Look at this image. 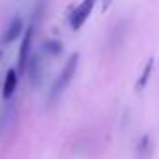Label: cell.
<instances>
[{"mask_svg":"<svg viewBox=\"0 0 159 159\" xmlns=\"http://www.w3.org/2000/svg\"><path fill=\"white\" fill-rule=\"evenodd\" d=\"M25 30H26V26H25L23 17L15 15V17L11 19V23L6 26V30H4V34H2V38H0V45H11L13 41H17V39L25 34Z\"/></svg>","mask_w":159,"mask_h":159,"instance_id":"4","label":"cell"},{"mask_svg":"<svg viewBox=\"0 0 159 159\" xmlns=\"http://www.w3.org/2000/svg\"><path fill=\"white\" fill-rule=\"evenodd\" d=\"M148 152H150V135H142V139L137 144V153L139 157H144Z\"/></svg>","mask_w":159,"mask_h":159,"instance_id":"9","label":"cell"},{"mask_svg":"<svg viewBox=\"0 0 159 159\" xmlns=\"http://www.w3.org/2000/svg\"><path fill=\"white\" fill-rule=\"evenodd\" d=\"M96 2H98V0H83L77 8L71 10V13L67 15V23H69L71 30H81L84 26V23L88 21L90 13L94 11Z\"/></svg>","mask_w":159,"mask_h":159,"instance_id":"2","label":"cell"},{"mask_svg":"<svg viewBox=\"0 0 159 159\" xmlns=\"http://www.w3.org/2000/svg\"><path fill=\"white\" fill-rule=\"evenodd\" d=\"M43 47H45V52L49 56H52V58H58L64 52V43L60 39H47Z\"/></svg>","mask_w":159,"mask_h":159,"instance_id":"8","label":"cell"},{"mask_svg":"<svg viewBox=\"0 0 159 159\" xmlns=\"http://www.w3.org/2000/svg\"><path fill=\"white\" fill-rule=\"evenodd\" d=\"M17 81H19V73L17 69H8L6 75H4V81H2V98L4 99H11L13 94H15V88H17Z\"/></svg>","mask_w":159,"mask_h":159,"instance_id":"6","label":"cell"},{"mask_svg":"<svg viewBox=\"0 0 159 159\" xmlns=\"http://www.w3.org/2000/svg\"><path fill=\"white\" fill-rule=\"evenodd\" d=\"M77 67H79V52H73V54L67 56V60H66V64H64L60 75L54 79V83H52V86H51V92H49V105H52V103L62 96V92L69 86V83L73 81V77H75V73H77Z\"/></svg>","mask_w":159,"mask_h":159,"instance_id":"1","label":"cell"},{"mask_svg":"<svg viewBox=\"0 0 159 159\" xmlns=\"http://www.w3.org/2000/svg\"><path fill=\"white\" fill-rule=\"evenodd\" d=\"M112 2H114V0H101V11L105 13V11L112 6Z\"/></svg>","mask_w":159,"mask_h":159,"instance_id":"10","label":"cell"},{"mask_svg":"<svg viewBox=\"0 0 159 159\" xmlns=\"http://www.w3.org/2000/svg\"><path fill=\"white\" fill-rule=\"evenodd\" d=\"M152 71H153V58H148L146 64H144V67H142V71H140V75H139V79H137V84H135L137 92H142L146 88L150 77H152Z\"/></svg>","mask_w":159,"mask_h":159,"instance_id":"7","label":"cell"},{"mask_svg":"<svg viewBox=\"0 0 159 159\" xmlns=\"http://www.w3.org/2000/svg\"><path fill=\"white\" fill-rule=\"evenodd\" d=\"M34 30L36 26L30 25L26 26L25 34H23V41L19 45V54H17V73L19 77L23 73H26V66H28V60H30V49H32V39H34Z\"/></svg>","mask_w":159,"mask_h":159,"instance_id":"3","label":"cell"},{"mask_svg":"<svg viewBox=\"0 0 159 159\" xmlns=\"http://www.w3.org/2000/svg\"><path fill=\"white\" fill-rule=\"evenodd\" d=\"M26 73L30 77L32 86H39L41 84V79H43V60H41V54H30V60H28V66H26Z\"/></svg>","mask_w":159,"mask_h":159,"instance_id":"5","label":"cell"},{"mask_svg":"<svg viewBox=\"0 0 159 159\" xmlns=\"http://www.w3.org/2000/svg\"><path fill=\"white\" fill-rule=\"evenodd\" d=\"M0 92H2V83H0Z\"/></svg>","mask_w":159,"mask_h":159,"instance_id":"12","label":"cell"},{"mask_svg":"<svg viewBox=\"0 0 159 159\" xmlns=\"http://www.w3.org/2000/svg\"><path fill=\"white\" fill-rule=\"evenodd\" d=\"M2 56H4V54H2V51H0V62H2Z\"/></svg>","mask_w":159,"mask_h":159,"instance_id":"11","label":"cell"}]
</instances>
